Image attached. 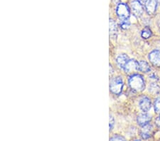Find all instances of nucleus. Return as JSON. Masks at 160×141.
Wrapping results in <instances>:
<instances>
[{"label":"nucleus","instance_id":"1","mask_svg":"<svg viewBox=\"0 0 160 141\" xmlns=\"http://www.w3.org/2000/svg\"><path fill=\"white\" fill-rule=\"evenodd\" d=\"M129 86L134 91H142L145 88L144 78L140 74H133L129 78Z\"/></svg>","mask_w":160,"mask_h":141},{"label":"nucleus","instance_id":"2","mask_svg":"<svg viewBox=\"0 0 160 141\" xmlns=\"http://www.w3.org/2000/svg\"><path fill=\"white\" fill-rule=\"evenodd\" d=\"M123 81L121 77H115L110 81V90L113 94L120 95L122 91Z\"/></svg>","mask_w":160,"mask_h":141},{"label":"nucleus","instance_id":"3","mask_svg":"<svg viewBox=\"0 0 160 141\" xmlns=\"http://www.w3.org/2000/svg\"><path fill=\"white\" fill-rule=\"evenodd\" d=\"M116 14L120 20L128 19L130 17V10L129 7L125 3H120L116 8Z\"/></svg>","mask_w":160,"mask_h":141},{"label":"nucleus","instance_id":"4","mask_svg":"<svg viewBox=\"0 0 160 141\" xmlns=\"http://www.w3.org/2000/svg\"><path fill=\"white\" fill-rule=\"evenodd\" d=\"M131 10L136 17H140L144 12V7L140 0H134L131 3Z\"/></svg>","mask_w":160,"mask_h":141},{"label":"nucleus","instance_id":"5","mask_svg":"<svg viewBox=\"0 0 160 141\" xmlns=\"http://www.w3.org/2000/svg\"><path fill=\"white\" fill-rule=\"evenodd\" d=\"M154 133L153 126L150 124H147L142 126L141 130V137L142 139H148Z\"/></svg>","mask_w":160,"mask_h":141},{"label":"nucleus","instance_id":"6","mask_svg":"<svg viewBox=\"0 0 160 141\" xmlns=\"http://www.w3.org/2000/svg\"><path fill=\"white\" fill-rule=\"evenodd\" d=\"M123 69L127 73H132L135 71H139L138 62L135 60H129Z\"/></svg>","mask_w":160,"mask_h":141},{"label":"nucleus","instance_id":"7","mask_svg":"<svg viewBox=\"0 0 160 141\" xmlns=\"http://www.w3.org/2000/svg\"><path fill=\"white\" fill-rule=\"evenodd\" d=\"M149 59L153 65L160 66V51H152L149 54Z\"/></svg>","mask_w":160,"mask_h":141},{"label":"nucleus","instance_id":"8","mask_svg":"<svg viewBox=\"0 0 160 141\" xmlns=\"http://www.w3.org/2000/svg\"><path fill=\"white\" fill-rule=\"evenodd\" d=\"M144 4H145V9L148 14L152 15L155 13L157 7V0H148Z\"/></svg>","mask_w":160,"mask_h":141},{"label":"nucleus","instance_id":"9","mask_svg":"<svg viewBox=\"0 0 160 141\" xmlns=\"http://www.w3.org/2000/svg\"><path fill=\"white\" fill-rule=\"evenodd\" d=\"M139 106H140V109L143 112H148L150 110L152 106L150 99L148 97H143V98L140 99V103H139Z\"/></svg>","mask_w":160,"mask_h":141},{"label":"nucleus","instance_id":"10","mask_svg":"<svg viewBox=\"0 0 160 141\" xmlns=\"http://www.w3.org/2000/svg\"><path fill=\"white\" fill-rule=\"evenodd\" d=\"M152 119L151 116L147 113H142L138 117V124L141 125V126H143L144 125L148 124Z\"/></svg>","mask_w":160,"mask_h":141},{"label":"nucleus","instance_id":"11","mask_svg":"<svg viewBox=\"0 0 160 141\" xmlns=\"http://www.w3.org/2000/svg\"><path fill=\"white\" fill-rule=\"evenodd\" d=\"M129 59L128 56L126 54H120L117 57V59H116V62L117 64L121 68H124L126 65V63L128 62Z\"/></svg>","mask_w":160,"mask_h":141},{"label":"nucleus","instance_id":"12","mask_svg":"<svg viewBox=\"0 0 160 141\" xmlns=\"http://www.w3.org/2000/svg\"><path fill=\"white\" fill-rule=\"evenodd\" d=\"M110 36L112 38H115L117 37L118 29L116 23L112 19H110Z\"/></svg>","mask_w":160,"mask_h":141},{"label":"nucleus","instance_id":"13","mask_svg":"<svg viewBox=\"0 0 160 141\" xmlns=\"http://www.w3.org/2000/svg\"><path fill=\"white\" fill-rule=\"evenodd\" d=\"M138 70L143 73H148L150 71V66L144 61H140L138 62Z\"/></svg>","mask_w":160,"mask_h":141},{"label":"nucleus","instance_id":"14","mask_svg":"<svg viewBox=\"0 0 160 141\" xmlns=\"http://www.w3.org/2000/svg\"><path fill=\"white\" fill-rule=\"evenodd\" d=\"M160 87L155 83H152L149 86V92L153 95H157L159 93Z\"/></svg>","mask_w":160,"mask_h":141},{"label":"nucleus","instance_id":"15","mask_svg":"<svg viewBox=\"0 0 160 141\" xmlns=\"http://www.w3.org/2000/svg\"><path fill=\"white\" fill-rule=\"evenodd\" d=\"M152 31L148 29V28H145L142 32V37L143 38H145V39H148V38H150L152 37Z\"/></svg>","mask_w":160,"mask_h":141},{"label":"nucleus","instance_id":"16","mask_svg":"<svg viewBox=\"0 0 160 141\" xmlns=\"http://www.w3.org/2000/svg\"><path fill=\"white\" fill-rule=\"evenodd\" d=\"M130 26V21L128 19H123L120 21V27L123 29H128Z\"/></svg>","mask_w":160,"mask_h":141},{"label":"nucleus","instance_id":"17","mask_svg":"<svg viewBox=\"0 0 160 141\" xmlns=\"http://www.w3.org/2000/svg\"><path fill=\"white\" fill-rule=\"evenodd\" d=\"M154 110L157 113L160 114V98H157L154 101Z\"/></svg>","mask_w":160,"mask_h":141},{"label":"nucleus","instance_id":"18","mask_svg":"<svg viewBox=\"0 0 160 141\" xmlns=\"http://www.w3.org/2000/svg\"><path fill=\"white\" fill-rule=\"evenodd\" d=\"M110 140H125V138L121 136L120 135H115L112 138H110Z\"/></svg>","mask_w":160,"mask_h":141},{"label":"nucleus","instance_id":"19","mask_svg":"<svg viewBox=\"0 0 160 141\" xmlns=\"http://www.w3.org/2000/svg\"><path fill=\"white\" fill-rule=\"evenodd\" d=\"M114 124H115V120L113 118V117L112 115H110V130H111L112 129L113 126H114Z\"/></svg>","mask_w":160,"mask_h":141},{"label":"nucleus","instance_id":"20","mask_svg":"<svg viewBox=\"0 0 160 141\" xmlns=\"http://www.w3.org/2000/svg\"><path fill=\"white\" fill-rule=\"evenodd\" d=\"M155 124L157 126V128L160 129V116L157 117L155 120Z\"/></svg>","mask_w":160,"mask_h":141},{"label":"nucleus","instance_id":"21","mask_svg":"<svg viewBox=\"0 0 160 141\" xmlns=\"http://www.w3.org/2000/svg\"><path fill=\"white\" fill-rule=\"evenodd\" d=\"M150 78H152V79H158L157 78V77L154 76V75H152V76H150Z\"/></svg>","mask_w":160,"mask_h":141},{"label":"nucleus","instance_id":"22","mask_svg":"<svg viewBox=\"0 0 160 141\" xmlns=\"http://www.w3.org/2000/svg\"><path fill=\"white\" fill-rule=\"evenodd\" d=\"M140 1L141 2H143V3H144V4H145V3H146V2L148 1V0H140Z\"/></svg>","mask_w":160,"mask_h":141},{"label":"nucleus","instance_id":"23","mask_svg":"<svg viewBox=\"0 0 160 141\" xmlns=\"http://www.w3.org/2000/svg\"><path fill=\"white\" fill-rule=\"evenodd\" d=\"M158 27H159V29H160V21L158 22Z\"/></svg>","mask_w":160,"mask_h":141},{"label":"nucleus","instance_id":"24","mask_svg":"<svg viewBox=\"0 0 160 141\" xmlns=\"http://www.w3.org/2000/svg\"><path fill=\"white\" fill-rule=\"evenodd\" d=\"M157 2H160V0H157Z\"/></svg>","mask_w":160,"mask_h":141}]
</instances>
